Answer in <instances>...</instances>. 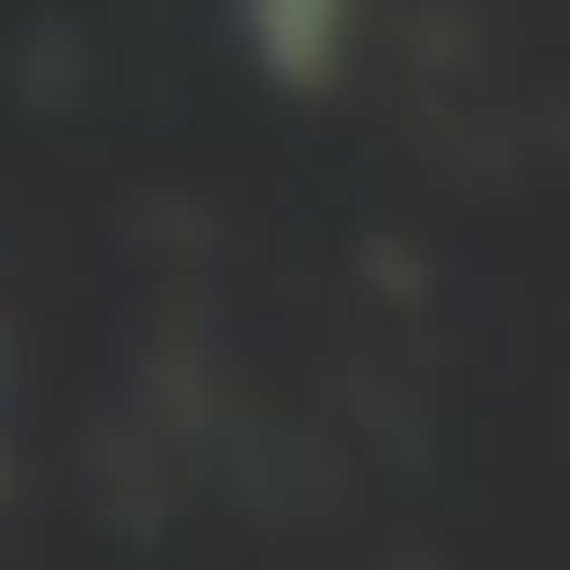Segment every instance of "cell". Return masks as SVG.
I'll return each instance as SVG.
<instances>
[{
	"mask_svg": "<svg viewBox=\"0 0 570 570\" xmlns=\"http://www.w3.org/2000/svg\"><path fill=\"white\" fill-rule=\"evenodd\" d=\"M237 14H250V42H265L278 83H321L334 42H348V0H237Z\"/></svg>",
	"mask_w": 570,
	"mask_h": 570,
	"instance_id": "cell-1",
	"label": "cell"
}]
</instances>
